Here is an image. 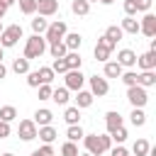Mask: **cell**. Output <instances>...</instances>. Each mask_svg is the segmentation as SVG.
I'll return each instance as SVG.
<instances>
[{"instance_id": "6da1fadb", "label": "cell", "mask_w": 156, "mask_h": 156, "mask_svg": "<svg viewBox=\"0 0 156 156\" xmlns=\"http://www.w3.org/2000/svg\"><path fill=\"white\" fill-rule=\"evenodd\" d=\"M83 144H85V151L93 156H100V154L112 149L110 134H83Z\"/></svg>"}, {"instance_id": "7a4b0ae2", "label": "cell", "mask_w": 156, "mask_h": 156, "mask_svg": "<svg viewBox=\"0 0 156 156\" xmlns=\"http://www.w3.org/2000/svg\"><path fill=\"white\" fill-rule=\"evenodd\" d=\"M46 46H49V44H46V39H44V34H32V37L24 41V54H22V56L29 58V61H32V58H39V56L46 51Z\"/></svg>"}, {"instance_id": "3957f363", "label": "cell", "mask_w": 156, "mask_h": 156, "mask_svg": "<svg viewBox=\"0 0 156 156\" xmlns=\"http://www.w3.org/2000/svg\"><path fill=\"white\" fill-rule=\"evenodd\" d=\"M20 39H22V24L2 27V32H0V46H2V49H12V46H17Z\"/></svg>"}, {"instance_id": "277c9868", "label": "cell", "mask_w": 156, "mask_h": 156, "mask_svg": "<svg viewBox=\"0 0 156 156\" xmlns=\"http://www.w3.org/2000/svg\"><path fill=\"white\" fill-rule=\"evenodd\" d=\"M66 32H68L66 22H63V20H54V22H49V27H46V32H44V39H46V44H51V41H61Z\"/></svg>"}, {"instance_id": "5b68a950", "label": "cell", "mask_w": 156, "mask_h": 156, "mask_svg": "<svg viewBox=\"0 0 156 156\" xmlns=\"http://www.w3.org/2000/svg\"><path fill=\"white\" fill-rule=\"evenodd\" d=\"M83 85H85V76H83L80 68H68V71L63 73V88H68V90H80Z\"/></svg>"}, {"instance_id": "8992f818", "label": "cell", "mask_w": 156, "mask_h": 156, "mask_svg": "<svg viewBox=\"0 0 156 156\" xmlns=\"http://www.w3.org/2000/svg\"><path fill=\"white\" fill-rule=\"evenodd\" d=\"M127 100H129L132 107H146V102H149L146 88H141V85H129V88H127Z\"/></svg>"}, {"instance_id": "52a82bcc", "label": "cell", "mask_w": 156, "mask_h": 156, "mask_svg": "<svg viewBox=\"0 0 156 156\" xmlns=\"http://www.w3.org/2000/svg\"><path fill=\"white\" fill-rule=\"evenodd\" d=\"M88 83H90V93H93V98H105V95L110 93V83H107L105 76H90Z\"/></svg>"}, {"instance_id": "ba28073f", "label": "cell", "mask_w": 156, "mask_h": 156, "mask_svg": "<svg viewBox=\"0 0 156 156\" xmlns=\"http://www.w3.org/2000/svg\"><path fill=\"white\" fill-rule=\"evenodd\" d=\"M139 34H144V37H149V39L156 37V15L144 12V17L139 20Z\"/></svg>"}, {"instance_id": "9c48e42d", "label": "cell", "mask_w": 156, "mask_h": 156, "mask_svg": "<svg viewBox=\"0 0 156 156\" xmlns=\"http://www.w3.org/2000/svg\"><path fill=\"white\" fill-rule=\"evenodd\" d=\"M17 136H20L22 141H34V139H37V124H34V119H20Z\"/></svg>"}, {"instance_id": "30bf717a", "label": "cell", "mask_w": 156, "mask_h": 156, "mask_svg": "<svg viewBox=\"0 0 156 156\" xmlns=\"http://www.w3.org/2000/svg\"><path fill=\"white\" fill-rule=\"evenodd\" d=\"M58 12V0H37V15L54 17Z\"/></svg>"}, {"instance_id": "8fae6325", "label": "cell", "mask_w": 156, "mask_h": 156, "mask_svg": "<svg viewBox=\"0 0 156 156\" xmlns=\"http://www.w3.org/2000/svg\"><path fill=\"white\" fill-rule=\"evenodd\" d=\"M115 61H117L122 68H134V66H136V54H134L132 49H119Z\"/></svg>"}, {"instance_id": "7c38bea8", "label": "cell", "mask_w": 156, "mask_h": 156, "mask_svg": "<svg viewBox=\"0 0 156 156\" xmlns=\"http://www.w3.org/2000/svg\"><path fill=\"white\" fill-rule=\"evenodd\" d=\"M136 66L141 68V71H154L156 68V51H144V54H139L136 56Z\"/></svg>"}, {"instance_id": "4fadbf2b", "label": "cell", "mask_w": 156, "mask_h": 156, "mask_svg": "<svg viewBox=\"0 0 156 156\" xmlns=\"http://www.w3.org/2000/svg\"><path fill=\"white\" fill-rule=\"evenodd\" d=\"M58 136V132L51 127V124H44V127H37V139H41L44 144H54Z\"/></svg>"}, {"instance_id": "5bb4252c", "label": "cell", "mask_w": 156, "mask_h": 156, "mask_svg": "<svg viewBox=\"0 0 156 156\" xmlns=\"http://www.w3.org/2000/svg\"><path fill=\"white\" fill-rule=\"evenodd\" d=\"M61 41L66 44V49H68V51H78V49H80V44H83V37H80L78 32H66Z\"/></svg>"}, {"instance_id": "9a60e30c", "label": "cell", "mask_w": 156, "mask_h": 156, "mask_svg": "<svg viewBox=\"0 0 156 156\" xmlns=\"http://www.w3.org/2000/svg\"><path fill=\"white\" fill-rule=\"evenodd\" d=\"M32 119H34L37 127H44V124H51V122H54V112H51L49 107H39V110L34 112Z\"/></svg>"}, {"instance_id": "2e32d148", "label": "cell", "mask_w": 156, "mask_h": 156, "mask_svg": "<svg viewBox=\"0 0 156 156\" xmlns=\"http://www.w3.org/2000/svg\"><path fill=\"white\" fill-rule=\"evenodd\" d=\"M93 100H95V98H93V93H90V90H83V88H80V90H76V107H78V110L90 107V105H93Z\"/></svg>"}, {"instance_id": "e0dca14e", "label": "cell", "mask_w": 156, "mask_h": 156, "mask_svg": "<svg viewBox=\"0 0 156 156\" xmlns=\"http://www.w3.org/2000/svg\"><path fill=\"white\" fill-rule=\"evenodd\" d=\"M105 127H107V134L115 132L117 127H122V115H119L117 110H110V112L105 115Z\"/></svg>"}, {"instance_id": "ac0fdd59", "label": "cell", "mask_w": 156, "mask_h": 156, "mask_svg": "<svg viewBox=\"0 0 156 156\" xmlns=\"http://www.w3.org/2000/svg\"><path fill=\"white\" fill-rule=\"evenodd\" d=\"M119 29H122L124 34H134V37H136V34H139V20H136V17H129V15H127V17L122 20Z\"/></svg>"}, {"instance_id": "d6986e66", "label": "cell", "mask_w": 156, "mask_h": 156, "mask_svg": "<svg viewBox=\"0 0 156 156\" xmlns=\"http://www.w3.org/2000/svg\"><path fill=\"white\" fill-rule=\"evenodd\" d=\"M136 85H141V88H154V85H156V73H154V71H141V73H136Z\"/></svg>"}, {"instance_id": "ffe728a7", "label": "cell", "mask_w": 156, "mask_h": 156, "mask_svg": "<svg viewBox=\"0 0 156 156\" xmlns=\"http://www.w3.org/2000/svg\"><path fill=\"white\" fill-rule=\"evenodd\" d=\"M68 93H71L68 88H54V90H51V100H54L56 105H68V100H71Z\"/></svg>"}, {"instance_id": "44dd1931", "label": "cell", "mask_w": 156, "mask_h": 156, "mask_svg": "<svg viewBox=\"0 0 156 156\" xmlns=\"http://www.w3.org/2000/svg\"><path fill=\"white\" fill-rule=\"evenodd\" d=\"M63 119H66V124H80V110L76 105L66 107L63 110Z\"/></svg>"}, {"instance_id": "7402d4cb", "label": "cell", "mask_w": 156, "mask_h": 156, "mask_svg": "<svg viewBox=\"0 0 156 156\" xmlns=\"http://www.w3.org/2000/svg\"><path fill=\"white\" fill-rule=\"evenodd\" d=\"M129 122H132L134 127H144V124H146V112H144V107H132Z\"/></svg>"}, {"instance_id": "603a6c76", "label": "cell", "mask_w": 156, "mask_h": 156, "mask_svg": "<svg viewBox=\"0 0 156 156\" xmlns=\"http://www.w3.org/2000/svg\"><path fill=\"white\" fill-rule=\"evenodd\" d=\"M71 12L78 15V17H85V15L90 12V2H88V0H73V2H71Z\"/></svg>"}, {"instance_id": "cb8c5ba5", "label": "cell", "mask_w": 156, "mask_h": 156, "mask_svg": "<svg viewBox=\"0 0 156 156\" xmlns=\"http://www.w3.org/2000/svg\"><path fill=\"white\" fill-rule=\"evenodd\" d=\"M12 71H15L17 76H27V73H29V58H24V56L20 58V56H17V58L12 61Z\"/></svg>"}, {"instance_id": "d4e9b609", "label": "cell", "mask_w": 156, "mask_h": 156, "mask_svg": "<svg viewBox=\"0 0 156 156\" xmlns=\"http://www.w3.org/2000/svg\"><path fill=\"white\" fill-rule=\"evenodd\" d=\"M122 66L117 61H105V78H119L122 76Z\"/></svg>"}, {"instance_id": "484cf974", "label": "cell", "mask_w": 156, "mask_h": 156, "mask_svg": "<svg viewBox=\"0 0 156 156\" xmlns=\"http://www.w3.org/2000/svg\"><path fill=\"white\" fill-rule=\"evenodd\" d=\"M37 76H39V83L44 85V83H54V78H56V73L51 71V66H39L37 68Z\"/></svg>"}, {"instance_id": "4316f807", "label": "cell", "mask_w": 156, "mask_h": 156, "mask_svg": "<svg viewBox=\"0 0 156 156\" xmlns=\"http://www.w3.org/2000/svg\"><path fill=\"white\" fill-rule=\"evenodd\" d=\"M46 49H49V54H51V58H61V56H66V51H68L63 41H51V44H49Z\"/></svg>"}, {"instance_id": "83f0119b", "label": "cell", "mask_w": 156, "mask_h": 156, "mask_svg": "<svg viewBox=\"0 0 156 156\" xmlns=\"http://www.w3.org/2000/svg\"><path fill=\"white\" fill-rule=\"evenodd\" d=\"M93 54H95V61H110V56H112V49H107L105 44H95V49H93Z\"/></svg>"}, {"instance_id": "f1b7e54d", "label": "cell", "mask_w": 156, "mask_h": 156, "mask_svg": "<svg viewBox=\"0 0 156 156\" xmlns=\"http://www.w3.org/2000/svg\"><path fill=\"white\" fill-rule=\"evenodd\" d=\"M83 134H85V132H83L80 124H68V129H66V139H68V141H80Z\"/></svg>"}, {"instance_id": "f546056e", "label": "cell", "mask_w": 156, "mask_h": 156, "mask_svg": "<svg viewBox=\"0 0 156 156\" xmlns=\"http://www.w3.org/2000/svg\"><path fill=\"white\" fill-rule=\"evenodd\" d=\"M149 149H151L149 139H136V141H134V146H132V154H134V156H146V154H149Z\"/></svg>"}, {"instance_id": "4dcf8cb0", "label": "cell", "mask_w": 156, "mask_h": 156, "mask_svg": "<svg viewBox=\"0 0 156 156\" xmlns=\"http://www.w3.org/2000/svg\"><path fill=\"white\" fill-rule=\"evenodd\" d=\"M46 27H49V20H46V17L37 15V17L32 20V32H34V34H44V32H46Z\"/></svg>"}, {"instance_id": "1f68e13d", "label": "cell", "mask_w": 156, "mask_h": 156, "mask_svg": "<svg viewBox=\"0 0 156 156\" xmlns=\"http://www.w3.org/2000/svg\"><path fill=\"white\" fill-rule=\"evenodd\" d=\"M66 63H68V68H80L83 66V58H80V54L78 51H66Z\"/></svg>"}, {"instance_id": "d6a6232c", "label": "cell", "mask_w": 156, "mask_h": 156, "mask_svg": "<svg viewBox=\"0 0 156 156\" xmlns=\"http://www.w3.org/2000/svg\"><path fill=\"white\" fill-rule=\"evenodd\" d=\"M0 119H2V122H12V119H17V107H15V105H5V107H0Z\"/></svg>"}, {"instance_id": "836d02e7", "label": "cell", "mask_w": 156, "mask_h": 156, "mask_svg": "<svg viewBox=\"0 0 156 156\" xmlns=\"http://www.w3.org/2000/svg\"><path fill=\"white\" fill-rule=\"evenodd\" d=\"M22 15H37V0H17Z\"/></svg>"}, {"instance_id": "e575fe53", "label": "cell", "mask_w": 156, "mask_h": 156, "mask_svg": "<svg viewBox=\"0 0 156 156\" xmlns=\"http://www.w3.org/2000/svg\"><path fill=\"white\" fill-rule=\"evenodd\" d=\"M127 136H129V134H127L124 124H122V127H117L115 132H110V139H112L115 144H124V141H127Z\"/></svg>"}, {"instance_id": "d590c367", "label": "cell", "mask_w": 156, "mask_h": 156, "mask_svg": "<svg viewBox=\"0 0 156 156\" xmlns=\"http://www.w3.org/2000/svg\"><path fill=\"white\" fill-rule=\"evenodd\" d=\"M105 37H107V39H112V41H119V39L124 37V32H122L117 24H112V27H107V29H105Z\"/></svg>"}, {"instance_id": "8d00e7d4", "label": "cell", "mask_w": 156, "mask_h": 156, "mask_svg": "<svg viewBox=\"0 0 156 156\" xmlns=\"http://www.w3.org/2000/svg\"><path fill=\"white\" fill-rule=\"evenodd\" d=\"M80 151H78V144L76 141H66L63 146H61V156H78Z\"/></svg>"}, {"instance_id": "74e56055", "label": "cell", "mask_w": 156, "mask_h": 156, "mask_svg": "<svg viewBox=\"0 0 156 156\" xmlns=\"http://www.w3.org/2000/svg\"><path fill=\"white\" fill-rule=\"evenodd\" d=\"M119 80H122L127 88H129V85H136V71H122Z\"/></svg>"}, {"instance_id": "f35d334b", "label": "cell", "mask_w": 156, "mask_h": 156, "mask_svg": "<svg viewBox=\"0 0 156 156\" xmlns=\"http://www.w3.org/2000/svg\"><path fill=\"white\" fill-rule=\"evenodd\" d=\"M51 71L54 73H66L68 71V63H66V58L61 56V58H54V63H51Z\"/></svg>"}, {"instance_id": "ab89813d", "label": "cell", "mask_w": 156, "mask_h": 156, "mask_svg": "<svg viewBox=\"0 0 156 156\" xmlns=\"http://www.w3.org/2000/svg\"><path fill=\"white\" fill-rule=\"evenodd\" d=\"M37 90H39V100H51V90H54L51 83H44V85H39Z\"/></svg>"}, {"instance_id": "60d3db41", "label": "cell", "mask_w": 156, "mask_h": 156, "mask_svg": "<svg viewBox=\"0 0 156 156\" xmlns=\"http://www.w3.org/2000/svg\"><path fill=\"white\" fill-rule=\"evenodd\" d=\"M122 7H124V15L136 17V2H134V0H124V2H122Z\"/></svg>"}, {"instance_id": "b9f144b4", "label": "cell", "mask_w": 156, "mask_h": 156, "mask_svg": "<svg viewBox=\"0 0 156 156\" xmlns=\"http://www.w3.org/2000/svg\"><path fill=\"white\" fill-rule=\"evenodd\" d=\"M27 85H29V88H39V85H41L37 71H29V73H27Z\"/></svg>"}, {"instance_id": "7bdbcfd3", "label": "cell", "mask_w": 156, "mask_h": 156, "mask_svg": "<svg viewBox=\"0 0 156 156\" xmlns=\"http://www.w3.org/2000/svg\"><path fill=\"white\" fill-rule=\"evenodd\" d=\"M134 2H136V12H151L154 0H134Z\"/></svg>"}, {"instance_id": "ee69618b", "label": "cell", "mask_w": 156, "mask_h": 156, "mask_svg": "<svg viewBox=\"0 0 156 156\" xmlns=\"http://www.w3.org/2000/svg\"><path fill=\"white\" fill-rule=\"evenodd\" d=\"M12 134V129H10V122H2L0 119V139H7Z\"/></svg>"}, {"instance_id": "f6af8a7d", "label": "cell", "mask_w": 156, "mask_h": 156, "mask_svg": "<svg viewBox=\"0 0 156 156\" xmlns=\"http://www.w3.org/2000/svg\"><path fill=\"white\" fill-rule=\"evenodd\" d=\"M37 151H39V156H54V146L51 144H41Z\"/></svg>"}, {"instance_id": "bcb514c9", "label": "cell", "mask_w": 156, "mask_h": 156, "mask_svg": "<svg viewBox=\"0 0 156 156\" xmlns=\"http://www.w3.org/2000/svg\"><path fill=\"white\" fill-rule=\"evenodd\" d=\"M98 44H105V46H107V49H112V51H115V49H117V41H112V39H107V37H105V34H102V37H100V39H98Z\"/></svg>"}, {"instance_id": "7dc6e473", "label": "cell", "mask_w": 156, "mask_h": 156, "mask_svg": "<svg viewBox=\"0 0 156 156\" xmlns=\"http://www.w3.org/2000/svg\"><path fill=\"white\" fill-rule=\"evenodd\" d=\"M110 154H112V156H129V151H127L122 144H117L115 149H110Z\"/></svg>"}, {"instance_id": "c3c4849f", "label": "cell", "mask_w": 156, "mask_h": 156, "mask_svg": "<svg viewBox=\"0 0 156 156\" xmlns=\"http://www.w3.org/2000/svg\"><path fill=\"white\" fill-rule=\"evenodd\" d=\"M5 76H7V66H5V63H2V61H0V80H2V78H5Z\"/></svg>"}, {"instance_id": "681fc988", "label": "cell", "mask_w": 156, "mask_h": 156, "mask_svg": "<svg viewBox=\"0 0 156 156\" xmlns=\"http://www.w3.org/2000/svg\"><path fill=\"white\" fill-rule=\"evenodd\" d=\"M5 12H7V5H5V2H2V0H0V20H2V17H5Z\"/></svg>"}, {"instance_id": "f907efd6", "label": "cell", "mask_w": 156, "mask_h": 156, "mask_svg": "<svg viewBox=\"0 0 156 156\" xmlns=\"http://www.w3.org/2000/svg\"><path fill=\"white\" fill-rule=\"evenodd\" d=\"M2 2H5V5H7V7H12V5H15V2H17V0H2Z\"/></svg>"}, {"instance_id": "816d5d0a", "label": "cell", "mask_w": 156, "mask_h": 156, "mask_svg": "<svg viewBox=\"0 0 156 156\" xmlns=\"http://www.w3.org/2000/svg\"><path fill=\"white\" fill-rule=\"evenodd\" d=\"M98 2H102V5H112L115 0H98Z\"/></svg>"}, {"instance_id": "f5cc1de1", "label": "cell", "mask_w": 156, "mask_h": 156, "mask_svg": "<svg viewBox=\"0 0 156 156\" xmlns=\"http://www.w3.org/2000/svg\"><path fill=\"white\" fill-rule=\"evenodd\" d=\"M2 58H5V49L0 46V61H2Z\"/></svg>"}, {"instance_id": "db71d44e", "label": "cell", "mask_w": 156, "mask_h": 156, "mask_svg": "<svg viewBox=\"0 0 156 156\" xmlns=\"http://www.w3.org/2000/svg\"><path fill=\"white\" fill-rule=\"evenodd\" d=\"M29 156H39V151H37V149H34V151H32V154H29Z\"/></svg>"}, {"instance_id": "11a10c76", "label": "cell", "mask_w": 156, "mask_h": 156, "mask_svg": "<svg viewBox=\"0 0 156 156\" xmlns=\"http://www.w3.org/2000/svg\"><path fill=\"white\" fill-rule=\"evenodd\" d=\"M0 156H15V154H10V151H5V154H0Z\"/></svg>"}, {"instance_id": "9f6ffc18", "label": "cell", "mask_w": 156, "mask_h": 156, "mask_svg": "<svg viewBox=\"0 0 156 156\" xmlns=\"http://www.w3.org/2000/svg\"><path fill=\"white\" fill-rule=\"evenodd\" d=\"M78 156H93V154H88V151H85V154H78Z\"/></svg>"}, {"instance_id": "6f0895ef", "label": "cell", "mask_w": 156, "mask_h": 156, "mask_svg": "<svg viewBox=\"0 0 156 156\" xmlns=\"http://www.w3.org/2000/svg\"><path fill=\"white\" fill-rule=\"evenodd\" d=\"M0 32H2V20H0Z\"/></svg>"}, {"instance_id": "680465c9", "label": "cell", "mask_w": 156, "mask_h": 156, "mask_svg": "<svg viewBox=\"0 0 156 156\" xmlns=\"http://www.w3.org/2000/svg\"><path fill=\"white\" fill-rule=\"evenodd\" d=\"M88 2H98V0H88Z\"/></svg>"}]
</instances>
